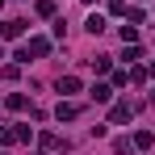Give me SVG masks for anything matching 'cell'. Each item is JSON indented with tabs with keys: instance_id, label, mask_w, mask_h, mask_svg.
<instances>
[{
	"instance_id": "cell-7",
	"label": "cell",
	"mask_w": 155,
	"mask_h": 155,
	"mask_svg": "<svg viewBox=\"0 0 155 155\" xmlns=\"http://www.w3.org/2000/svg\"><path fill=\"white\" fill-rule=\"evenodd\" d=\"M92 101H113V88H109V84H92Z\"/></svg>"
},
{
	"instance_id": "cell-3",
	"label": "cell",
	"mask_w": 155,
	"mask_h": 155,
	"mask_svg": "<svg viewBox=\"0 0 155 155\" xmlns=\"http://www.w3.org/2000/svg\"><path fill=\"white\" fill-rule=\"evenodd\" d=\"M76 113H80V109H76L71 101H59V109H54V117H59V122H76Z\"/></svg>"
},
{
	"instance_id": "cell-6",
	"label": "cell",
	"mask_w": 155,
	"mask_h": 155,
	"mask_svg": "<svg viewBox=\"0 0 155 155\" xmlns=\"http://www.w3.org/2000/svg\"><path fill=\"white\" fill-rule=\"evenodd\" d=\"M42 147H46V151H67V143H63L59 134H42Z\"/></svg>"
},
{
	"instance_id": "cell-1",
	"label": "cell",
	"mask_w": 155,
	"mask_h": 155,
	"mask_svg": "<svg viewBox=\"0 0 155 155\" xmlns=\"http://www.w3.org/2000/svg\"><path fill=\"white\" fill-rule=\"evenodd\" d=\"M130 117H134V105L130 101H117L113 109H109V122H113V126H126Z\"/></svg>"
},
{
	"instance_id": "cell-4",
	"label": "cell",
	"mask_w": 155,
	"mask_h": 155,
	"mask_svg": "<svg viewBox=\"0 0 155 155\" xmlns=\"http://www.w3.org/2000/svg\"><path fill=\"white\" fill-rule=\"evenodd\" d=\"M25 34V21H4L0 25V38H21Z\"/></svg>"
},
{
	"instance_id": "cell-5",
	"label": "cell",
	"mask_w": 155,
	"mask_h": 155,
	"mask_svg": "<svg viewBox=\"0 0 155 155\" xmlns=\"http://www.w3.org/2000/svg\"><path fill=\"white\" fill-rule=\"evenodd\" d=\"M84 29H88L92 38H97V34H105V17H101V13H92V17L84 21Z\"/></svg>"
},
{
	"instance_id": "cell-8",
	"label": "cell",
	"mask_w": 155,
	"mask_h": 155,
	"mask_svg": "<svg viewBox=\"0 0 155 155\" xmlns=\"http://www.w3.org/2000/svg\"><path fill=\"white\" fill-rule=\"evenodd\" d=\"M59 92H80V80L76 76H63L59 80Z\"/></svg>"
},
{
	"instance_id": "cell-11",
	"label": "cell",
	"mask_w": 155,
	"mask_h": 155,
	"mask_svg": "<svg viewBox=\"0 0 155 155\" xmlns=\"http://www.w3.org/2000/svg\"><path fill=\"white\" fill-rule=\"evenodd\" d=\"M38 17H54V0H38Z\"/></svg>"
},
{
	"instance_id": "cell-14",
	"label": "cell",
	"mask_w": 155,
	"mask_h": 155,
	"mask_svg": "<svg viewBox=\"0 0 155 155\" xmlns=\"http://www.w3.org/2000/svg\"><path fill=\"white\" fill-rule=\"evenodd\" d=\"M0 59H4V46H0Z\"/></svg>"
},
{
	"instance_id": "cell-15",
	"label": "cell",
	"mask_w": 155,
	"mask_h": 155,
	"mask_svg": "<svg viewBox=\"0 0 155 155\" xmlns=\"http://www.w3.org/2000/svg\"><path fill=\"white\" fill-rule=\"evenodd\" d=\"M0 4H4V0H0Z\"/></svg>"
},
{
	"instance_id": "cell-9",
	"label": "cell",
	"mask_w": 155,
	"mask_h": 155,
	"mask_svg": "<svg viewBox=\"0 0 155 155\" xmlns=\"http://www.w3.org/2000/svg\"><path fill=\"white\" fill-rule=\"evenodd\" d=\"M151 143H155V138H151V134H147V130H138V134H134V147H138V151H147Z\"/></svg>"
},
{
	"instance_id": "cell-10",
	"label": "cell",
	"mask_w": 155,
	"mask_h": 155,
	"mask_svg": "<svg viewBox=\"0 0 155 155\" xmlns=\"http://www.w3.org/2000/svg\"><path fill=\"white\" fill-rule=\"evenodd\" d=\"M134 151V143H130V138H117V143H113V155H130Z\"/></svg>"
},
{
	"instance_id": "cell-2",
	"label": "cell",
	"mask_w": 155,
	"mask_h": 155,
	"mask_svg": "<svg viewBox=\"0 0 155 155\" xmlns=\"http://www.w3.org/2000/svg\"><path fill=\"white\" fill-rule=\"evenodd\" d=\"M46 51H51V42H46V38H29V46L17 54V59H21V63H29V54H38V59H42Z\"/></svg>"
},
{
	"instance_id": "cell-12",
	"label": "cell",
	"mask_w": 155,
	"mask_h": 155,
	"mask_svg": "<svg viewBox=\"0 0 155 155\" xmlns=\"http://www.w3.org/2000/svg\"><path fill=\"white\" fill-rule=\"evenodd\" d=\"M122 38H126V46L134 42V38H138V29H134V21H130V25H122Z\"/></svg>"
},
{
	"instance_id": "cell-13",
	"label": "cell",
	"mask_w": 155,
	"mask_h": 155,
	"mask_svg": "<svg viewBox=\"0 0 155 155\" xmlns=\"http://www.w3.org/2000/svg\"><path fill=\"white\" fill-rule=\"evenodd\" d=\"M0 143H17V130H8V126H0Z\"/></svg>"
}]
</instances>
